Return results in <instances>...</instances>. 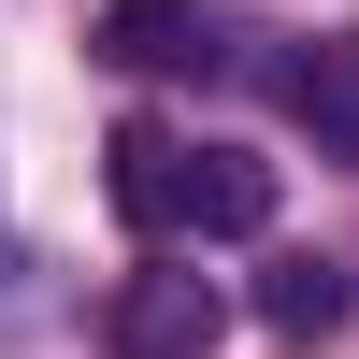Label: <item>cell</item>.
Instances as JSON below:
<instances>
[{"label": "cell", "mask_w": 359, "mask_h": 359, "mask_svg": "<svg viewBox=\"0 0 359 359\" xmlns=\"http://www.w3.org/2000/svg\"><path fill=\"white\" fill-rule=\"evenodd\" d=\"M101 187H115V216H130L144 245H187L201 230V144H172L158 115H130V130L101 144Z\"/></svg>", "instance_id": "cell-1"}, {"label": "cell", "mask_w": 359, "mask_h": 359, "mask_svg": "<svg viewBox=\"0 0 359 359\" xmlns=\"http://www.w3.org/2000/svg\"><path fill=\"white\" fill-rule=\"evenodd\" d=\"M230 287L216 273H130L115 287V359H216Z\"/></svg>", "instance_id": "cell-2"}, {"label": "cell", "mask_w": 359, "mask_h": 359, "mask_svg": "<svg viewBox=\"0 0 359 359\" xmlns=\"http://www.w3.org/2000/svg\"><path fill=\"white\" fill-rule=\"evenodd\" d=\"M287 115H302L316 158H345V172H359V29H316V43L287 57Z\"/></svg>", "instance_id": "cell-3"}, {"label": "cell", "mask_w": 359, "mask_h": 359, "mask_svg": "<svg viewBox=\"0 0 359 359\" xmlns=\"http://www.w3.org/2000/svg\"><path fill=\"white\" fill-rule=\"evenodd\" d=\"M101 57L115 72H216V15L201 0H101Z\"/></svg>", "instance_id": "cell-4"}, {"label": "cell", "mask_w": 359, "mask_h": 359, "mask_svg": "<svg viewBox=\"0 0 359 359\" xmlns=\"http://www.w3.org/2000/svg\"><path fill=\"white\" fill-rule=\"evenodd\" d=\"M345 259H273L259 273V331H287V345H316V331H345Z\"/></svg>", "instance_id": "cell-5"}, {"label": "cell", "mask_w": 359, "mask_h": 359, "mask_svg": "<svg viewBox=\"0 0 359 359\" xmlns=\"http://www.w3.org/2000/svg\"><path fill=\"white\" fill-rule=\"evenodd\" d=\"M259 230H273V172L230 158V144H201V230L187 245H259Z\"/></svg>", "instance_id": "cell-6"}]
</instances>
